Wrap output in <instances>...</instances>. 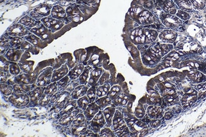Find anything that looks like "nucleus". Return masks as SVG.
<instances>
[{
	"label": "nucleus",
	"mask_w": 206,
	"mask_h": 137,
	"mask_svg": "<svg viewBox=\"0 0 206 137\" xmlns=\"http://www.w3.org/2000/svg\"><path fill=\"white\" fill-rule=\"evenodd\" d=\"M44 89H44L43 87H38L32 91L29 92L28 95L30 97L31 101L34 102V103H36V102L40 101L41 97L43 94V93Z\"/></svg>",
	"instance_id": "obj_8"
},
{
	"label": "nucleus",
	"mask_w": 206,
	"mask_h": 137,
	"mask_svg": "<svg viewBox=\"0 0 206 137\" xmlns=\"http://www.w3.org/2000/svg\"><path fill=\"white\" fill-rule=\"evenodd\" d=\"M7 79V74L5 73H3V71L1 72V84H3V82L4 83L6 82Z\"/></svg>",
	"instance_id": "obj_52"
},
{
	"label": "nucleus",
	"mask_w": 206,
	"mask_h": 137,
	"mask_svg": "<svg viewBox=\"0 0 206 137\" xmlns=\"http://www.w3.org/2000/svg\"><path fill=\"white\" fill-rule=\"evenodd\" d=\"M59 94H60V93H56L55 94H54L52 97V99H51V104H55L57 100L58 99V96H59Z\"/></svg>",
	"instance_id": "obj_51"
},
{
	"label": "nucleus",
	"mask_w": 206,
	"mask_h": 137,
	"mask_svg": "<svg viewBox=\"0 0 206 137\" xmlns=\"http://www.w3.org/2000/svg\"><path fill=\"white\" fill-rule=\"evenodd\" d=\"M52 15L53 17L62 18L65 17V13L64 11H63V9L61 7L55 6L53 7L52 9Z\"/></svg>",
	"instance_id": "obj_20"
},
{
	"label": "nucleus",
	"mask_w": 206,
	"mask_h": 137,
	"mask_svg": "<svg viewBox=\"0 0 206 137\" xmlns=\"http://www.w3.org/2000/svg\"><path fill=\"white\" fill-rule=\"evenodd\" d=\"M113 126L115 130H119L126 126V125L123 119V116L119 111H116L113 117Z\"/></svg>",
	"instance_id": "obj_7"
},
{
	"label": "nucleus",
	"mask_w": 206,
	"mask_h": 137,
	"mask_svg": "<svg viewBox=\"0 0 206 137\" xmlns=\"http://www.w3.org/2000/svg\"><path fill=\"white\" fill-rule=\"evenodd\" d=\"M50 8L49 7L46 5H42L39 7H37L35 9H34V12H37L38 14L41 15L46 16L50 14Z\"/></svg>",
	"instance_id": "obj_28"
},
{
	"label": "nucleus",
	"mask_w": 206,
	"mask_h": 137,
	"mask_svg": "<svg viewBox=\"0 0 206 137\" xmlns=\"http://www.w3.org/2000/svg\"><path fill=\"white\" fill-rule=\"evenodd\" d=\"M121 90V88L119 86H114L111 89V90L109 92V97L112 100H114L115 98L120 94Z\"/></svg>",
	"instance_id": "obj_30"
},
{
	"label": "nucleus",
	"mask_w": 206,
	"mask_h": 137,
	"mask_svg": "<svg viewBox=\"0 0 206 137\" xmlns=\"http://www.w3.org/2000/svg\"><path fill=\"white\" fill-rule=\"evenodd\" d=\"M57 82H53L52 84L46 87L45 91V94L48 95L50 97H52L57 91Z\"/></svg>",
	"instance_id": "obj_25"
},
{
	"label": "nucleus",
	"mask_w": 206,
	"mask_h": 137,
	"mask_svg": "<svg viewBox=\"0 0 206 137\" xmlns=\"http://www.w3.org/2000/svg\"><path fill=\"white\" fill-rule=\"evenodd\" d=\"M111 99L109 97V96H106V97H102L99 100H97L96 103L97 104V105L99 106L100 108L103 109L105 108L107 106H109L111 103Z\"/></svg>",
	"instance_id": "obj_21"
},
{
	"label": "nucleus",
	"mask_w": 206,
	"mask_h": 137,
	"mask_svg": "<svg viewBox=\"0 0 206 137\" xmlns=\"http://www.w3.org/2000/svg\"><path fill=\"white\" fill-rule=\"evenodd\" d=\"M105 124L104 115L102 112H99L92 119L90 126L95 131H99Z\"/></svg>",
	"instance_id": "obj_3"
},
{
	"label": "nucleus",
	"mask_w": 206,
	"mask_h": 137,
	"mask_svg": "<svg viewBox=\"0 0 206 137\" xmlns=\"http://www.w3.org/2000/svg\"><path fill=\"white\" fill-rule=\"evenodd\" d=\"M79 109H75L69 113L65 114L62 115L59 120V124L62 126H67L71 125L74 120L75 119L76 116L78 114Z\"/></svg>",
	"instance_id": "obj_5"
},
{
	"label": "nucleus",
	"mask_w": 206,
	"mask_h": 137,
	"mask_svg": "<svg viewBox=\"0 0 206 137\" xmlns=\"http://www.w3.org/2000/svg\"><path fill=\"white\" fill-rule=\"evenodd\" d=\"M41 21L47 27H51L53 25H55V24H57L58 22L57 20L51 18H49V17H46V18H43L41 20Z\"/></svg>",
	"instance_id": "obj_38"
},
{
	"label": "nucleus",
	"mask_w": 206,
	"mask_h": 137,
	"mask_svg": "<svg viewBox=\"0 0 206 137\" xmlns=\"http://www.w3.org/2000/svg\"><path fill=\"white\" fill-rule=\"evenodd\" d=\"M77 104V102L74 101H72L70 102H67L65 106H64V107H63L60 112V114L62 116L63 114L69 113V112H71L72 111H74L76 108Z\"/></svg>",
	"instance_id": "obj_17"
},
{
	"label": "nucleus",
	"mask_w": 206,
	"mask_h": 137,
	"mask_svg": "<svg viewBox=\"0 0 206 137\" xmlns=\"http://www.w3.org/2000/svg\"><path fill=\"white\" fill-rule=\"evenodd\" d=\"M87 87L85 85H78L72 92L71 95L74 99H79L87 94Z\"/></svg>",
	"instance_id": "obj_9"
},
{
	"label": "nucleus",
	"mask_w": 206,
	"mask_h": 137,
	"mask_svg": "<svg viewBox=\"0 0 206 137\" xmlns=\"http://www.w3.org/2000/svg\"><path fill=\"white\" fill-rule=\"evenodd\" d=\"M78 85H79V84H78V83H76V82H72L71 84H70L69 85H68V87H67V91H68L69 92H72L74 90V89L77 86H78Z\"/></svg>",
	"instance_id": "obj_47"
},
{
	"label": "nucleus",
	"mask_w": 206,
	"mask_h": 137,
	"mask_svg": "<svg viewBox=\"0 0 206 137\" xmlns=\"http://www.w3.org/2000/svg\"><path fill=\"white\" fill-rule=\"evenodd\" d=\"M29 95L25 94H13L12 96L10 97L8 101L15 107H21L26 106L29 104Z\"/></svg>",
	"instance_id": "obj_1"
},
{
	"label": "nucleus",
	"mask_w": 206,
	"mask_h": 137,
	"mask_svg": "<svg viewBox=\"0 0 206 137\" xmlns=\"http://www.w3.org/2000/svg\"><path fill=\"white\" fill-rule=\"evenodd\" d=\"M90 100L88 99V97H85V95L84 97H82L81 98H79V99H77V104L78 106V107H79V109H81L82 110H85L87 107L88 106V105L90 104Z\"/></svg>",
	"instance_id": "obj_23"
},
{
	"label": "nucleus",
	"mask_w": 206,
	"mask_h": 137,
	"mask_svg": "<svg viewBox=\"0 0 206 137\" xmlns=\"http://www.w3.org/2000/svg\"><path fill=\"white\" fill-rule=\"evenodd\" d=\"M147 113L151 118L158 119L163 116V110L160 107L150 106L147 109Z\"/></svg>",
	"instance_id": "obj_10"
},
{
	"label": "nucleus",
	"mask_w": 206,
	"mask_h": 137,
	"mask_svg": "<svg viewBox=\"0 0 206 137\" xmlns=\"http://www.w3.org/2000/svg\"><path fill=\"white\" fill-rule=\"evenodd\" d=\"M88 74H89V71L88 69H86L84 71L82 72L81 76H79V84L84 85L86 84L87 79L88 78Z\"/></svg>",
	"instance_id": "obj_40"
},
{
	"label": "nucleus",
	"mask_w": 206,
	"mask_h": 137,
	"mask_svg": "<svg viewBox=\"0 0 206 137\" xmlns=\"http://www.w3.org/2000/svg\"><path fill=\"white\" fill-rule=\"evenodd\" d=\"M21 68L23 71H24V72L29 73L31 70V66L29 64H25V65H24L22 66H21Z\"/></svg>",
	"instance_id": "obj_49"
},
{
	"label": "nucleus",
	"mask_w": 206,
	"mask_h": 137,
	"mask_svg": "<svg viewBox=\"0 0 206 137\" xmlns=\"http://www.w3.org/2000/svg\"><path fill=\"white\" fill-rule=\"evenodd\" d=\"M13 94H26L31 90V87L29 85H26V84H19L15 85L13 86Z\"/></svg>",
	"instance_id": "obj_15"
},
{
	"label": "nucleus",
	"mask_w": 206,
	"mask_h": 137,
	"mask_svg": "<svg viewBox=\"0 0 206 137\" xmlns=\"http://www.w3.org/2000/svg\"><path fill=\"white\" fill-rule=\"evenodd\" d=\"M160 125V121L158 120H155L152 121H151L150 123V125L152 127H153V128H156V127L159 126Z\"/></svg>",
	"instance_id": "obj_48"
},
{
	"label": "nucleus",
	"mask_w": 206,
	"mask_h": 137,
	"mask_svg": "<svg viewBox=\"0 0 206 137\" xmlns=\"http://www.w3.org/2000/svg\"><path fill=\"white\" fill-rule=\"evenodd\" d=\"M198 92H199V98L202 99L206 96V83L199 84L197 86Z\"/></svg>",
	"instance_id": "obj_34"
},
{
	"label": "nucleus",
	"mask_w": 206,
	"mask_h": 137,
	"mask_svg": "<svg viewBox=\"0 0 206 137\" xmlns=\"http://www.w3.org/2000/svg\"><path fill=\"white\" fill-rule=\"evenodd\" d=\"M10 71L13 75H18L20 73V68L15 63H13L10 66Z\"/></svg>",
	"instance_id": "obj_42"
},
{
	"label": "nucleus",
	"mask_w": 206,
	"mask_h": 137,
	"mask_svg": "<svg viewBox=\"0 0 206 137\" xmlns=\"http://www.w3.org/2000/svg\"><path fill=\"white\" fill-rule=\"evenodd\" d=\"M177 3L180 8L184 11L190 12L192 10V4L189 0H178Z\"/></svg>",
	"instance_id": "obj_26"
},
{
	"label": "nucleus",
	"mask_w": 206,
	"mask_h": 137,
	"mask_svg": "<svg viewBox=\"0 0 206 137\" xmlns=\"http://www.w3.org/2000/svg\"><path fill=\"white\" fill-rule=\"evenodd\" d=\"M26 34V29L20 25L13 26L8 31V34L12 36H22Z\"/></svg>",
	"instance_id": "obj_11"
},
{
	"label": "nucleus",
	"mask_w": 206,
	"mask_h": 137,
	"mask_svg": "<svg viewBox=\"0 0 206 137\" xmlns=\"http://www.w3.org/2000/svg\"><path fill=\"white\" fill-rule=\"evenodd\" d=\"M178 101V97L176 94L167 95L166 97L165 98V102H166V104H168V106L172 105Z\"/></svg>",
	"instance_id": "obj_35"
},
{
	"label": "nucleus",
	"mask_w": 206,
	"mask_h": 137,
	"mask_svg": "<svg viewBox=\"0 0 206 137\" xmlns=\"http://www.w3.org/2000/svg\"><path fill=\"white\" fill-rule=\"evenodd\" d=\"M129 127L131 132H132L135 136H143L146 133L147 130H148L145 123L138 120H136L133 125Z\"/></svg>",
	"instance_id": "obj_2"
},
{
	"label": "nucleus",
	"mask_w": 206,
	"mask_h": 137,
	"mask_svg": "<svg viewBox=\"0 0 206 137\" xmlns=\"http://www.w3.org/2000/svg\"><path fill=\"white\" fill-rule=\"evenodd\" d=\"M51 72H45L38 78V87H45L50 82Z\"/></svg>",
	"instance_id": "obj_13"
},
{
	"label": "nucleus",
	"mask_w": 206,
	"mask_h": 137,
	"mask_svg": "<svg viewBox=\"0 0 206 137\" xmlns=\"http://www.w3.org/2000/svg\"><path fill=\"white\" fill-rule=\"evenodd\" d=\"M68 79H69V77H68V76L64 77L63 78H62V79H60V80L58 82V90H61L64 89V88L67 87Z\"/></svg>",
	"instance_id": "obj_37"
},
{
	"label": "nucleus",
	"mask_w": 206,
	"mask_h": 137,
	"mask_svg": "<svg viewBox=\"0 0 206 137\" xmlns=\"http://www.w3.org/2000/svg\"><path fill=\"white\" fill-rule=\"evenodd\" d=\"M190 77L192 81L197 83L203 82V81L205 80V78L204 75L202 74V73H200V72H198V71L193 73L192 75H190Z\"/></svg>",
	"instance_id": "obj_29"
},
{
	"label": "nucleus",
	"mask_w": 206,
	"mask_h": 137,
	"mask_svg": "<svg viewBox=\"0 0 206 137\" xmlns=\"http://www.w3.org/2000/svg\"><path fill=\"white\" fill-rule=\"evenodd\" d=\"M101 73H102L101 69H95V70H93L91 72L89 82H88L90 85H93L95 84L96 81L99 80V78H100Z\"/></svg>",
	"instance_id": "obj_22"
},
{
	"label": "nucleus",
	"mask_w": 206,
	"mask_h": 137,
	"mask_svg": "<svg viewBox=\"0 0 206 137\" xmlns=\"http://www.w3.org/2000/svg\"><path fill=\"white\" fill-rule=\"evenodd\" d=\"M115 112V109L114 107H107V108L103 112V114L104 115L106 122L107 125L110 126L112 124V120L113 118Z\"/></svg>",
	"instance_id": "obj_16"
},
{
	"label": "nucleus",
	"mask_w": 206,
	"mask_h": 137,
	"mask_svg": "<svg viewBox=\"0 0 206 137\" xmlns=\"http://www.w3.org/2000/svg\"><path fill=\"white\" fill-rule=\"evenodd\" d=\"M13 90V88L10 85L3 84H1V91L3 95H5L7 96L10 95L12 93Z\"/></svg>",
	"instance_id": "obj_33"
},
{
	"label": "nucleus",
	"mask_w": 206,
	"mask_h": 137,
	"mask_svg": "<svg viewBox=\"0 0 206 137\" xmlns=\"http://www.w3.org/2000/svg\"><path fill=\"white\" fill-rule=\"evenodd\" d=\"M51 98H52L51 97H50L48 95H47L44 93L42 97H41L40 101H39V103H38L39 106H46L49 103V102H50Z\"/></svg>",
	"instance_id": "obj_36"
},
{
	"label": "nucleus",
	"mask_w": 206,
	"mask_h": 137,
	"mask_svg": "<svg viewBox=\"0 0 206 137\" xmlns=\"http://www.w3.org/2000/svg\"><path fill=\"white\" fill-rule=\"evenodd\" d=\"M124 95L123 94H121L119 95H117L114 99V104L117 106H121L122 100L124 99Z\"/></svg>",
	"instance_id": "obj_43"
},
{
	"label": "nucleus",
	"mask_w": 206,
	"mask_h": 137,
	"mask_svg": "<svg viewBox=\"0 0 206 137\" xmlns=\"http://www.w3.org/2000/svg\"><path fill=\"white\" fill-rule=\"evenodd\" d=\"M129 130L127 128L126 126L124 127V128L117 130H116V133L118 136H126L127 134L129 133Z\"/></svg>",
	"instance_id": "obj_41"
},
{
	"label": "nucleus",
	"mask_w": 206,
	"mask_h": 137,
	"mask_svg": "<svg viewBox=\"0 0 206 137\" xmlns=\"http://www.w3.org/2000/svg\"><path fill=\"white\" fill-rule=\"evenodd\" d=\"M86 120V117L84 114H79L76 116V117H75V119L74 120L72 124L73 125H80L82 123H84Z\"/></svg>",
	"instance_id": "obj_39"
},
{
	"label": "nucleus",
	"mask_w": 206,
	"mask_h": 137,
	"mask_svg": "<svg viewBox=\"0 0 206 137\" xmlns=\"http://www.w3.org/2000/svg\"><path fill=\"white\" fill-rule=\"evenodd\" d=\"M102 134L100 135L101 136H114V135L112 134V132L108 128H105L104 130H103L101 131Z\"/></svg>",
	"instance_id": "obj_46"
},
{
	"label": "nucleus",
	"mask_w": 206,
	"mask_h": 137,
	"mask_svg": "<svg viewBox=\"0 0 206 137\" xmlns=\"http://www.w3.org/2000/svg\"><path fill=\"white\" fill-rule=\"evenodd\" d=\"M87 124L86 123H82L80 125H73L72 127V133L74 136H81L82 133H85L87 129Z\"/></svg>",
	"instance_id": "obj_14"
},
{
	"label": "nucleus",
	"mask_w": 206,
	"mask_h": 137,
	"mask_svg": "<svg viewBox=\"0 0 206 137\" xmlns=\"http://www.w3.org/2000/svg\"><path fill=\"white\" fill-rule=\"evenodd\" d=\"M176 15H177L178 17L183 19V20H187L190 18V15L187 13H186L185 12L181 11V10L178 11L177 14H176Z\"/></svg>",
	"instance_id": "obj_44"
},
{
	"label": "nucleus",
	"mask_w": 206,
	"mask_h": 137,
	"mask_svg": "<svg viewBox=\"0 0 206 137\" xmlns=\"http://www.w3.org/2000/svg\"><path fill=\"white\" fill-rule=\"evenodd\" d=\"M160 37L164 42H173L176 37V34L171 31H164L160 34Z\"/></svg>",
	"instance_id": "obj_18"
},
{
	"label": "nucleus",
	"mask_w": 206,
	"mask_h": 137,
	"mask_svg": "<svg viewBox=\"0 0 206 137\" xmlns=\"http://www.w3.org/2000/svg\"><path fill=\"white\" fill-rule=\"evenodd\" d=\"M197 100V92L192 89L186 92L181 99V104L183 107H190Z\"/></svg>",
	"instance_id": "obj_4"
},
{
	"label": "nucleus",
	"mask_w": 206,
	"mask_h": 137,
	"mask_svg": "<svg viewBox=\"0 0 206 137\" xmlns=\"http://www.w3.org/2000/svg\"><path fill=\"white\" fill-rule=\"evenodd\" d=\"M84 70V66L82 65H79L77 66L76 68H74L69 73L68 77L71 80H75L76 78L80 76V75L82 73V71Z\"/></svg>",
	"instance_id": "obj_19"
},
{
	"label": "nucleus",
	"mask_w": 206,
	"mask_h": 137,
	"mask_svg": "<svg viewBox=\"0 0 206 137\" xmlns=\"http://www.w3.org/2000/svg\"><path fill=\"white\" fill-rule=\"evenodd\" d=\"M99 111V106L96 103H92L88 105L87 108L85 110L84 115L86 117V119L88 121L91 120L95 116Z\"/></svg>",
	"instance_id": "obj_6"
},
{
	"label": "nucleus",
	"mask_w": 206,
	"mask_h": 137,
	"mask_svg": "<svg viewBox=\"0 0 206 137\" xmlns=\"http://www.w3.org/2000/svg\"><path fill=\"white\" fill-rule=\"evenodd\" d=\"M145 115V110L143 107L138 106L136 109V116L137 117H142Z\"/></svg>",
	"instance_id": "obj_45"
},
{
	"label": "nucleus",
	"mask_w": 206,
	"mask_h": 137,
	"mask_svg": "<svg viewBox=\"0 0 206 137\" xmlns=\"http://www.w3.org/2000/svg\"><path fill=\"white\" fill-rule=\"evenodd\" d=\"M110 85L109 84H105L104 85L96 88V95L99 97L107 95L109 92Z\"/></svg>",
	"instance_id": "obj_24"
},
{
	"label": "nucleus",
	"mask_w": 206,
	"mask_h": 137,
	"mask_svg": "<svg viewBox=\"0 0 206 137\" xmlns=\"http://www.w3.org/2000/svg\"><path fill=\"white\" fill-rule=\"evenodd\" d=\"M127 101H128V97H127V96H124V99L122 100V103H121V106H124L125 104H126V103L127 102Z\"/></svg>",
	"instance_id": "obj_54"
},
{
	"label": "nucleus",
	"mask_w": 206,
	"mask_h": 137,
	"mask_svg": "<svg viewBox=\"0 0 206 137\" xmlns=\"http://www.w3.org/2000/svg\"><path fill=\"white\" fill-rule=\"evenodd\" d=\"M20 22L22 24H23V25L27 27H34L36 24V22L34 20V19L29 17H25L22 18L20 20Z\"/></svg>",
	"instance_id": "obj_31"
},
{
	"label": "nucleus",
	"mask_w": 206,
	"mask_h": 137,
	"mask_svg": "<svg viewBox=\"0 0 206 137\" xmlns=\"http://www.w3.org/2000/svg\"><path fill=\"white\" fill-rule=\"evenodd\" d=\"M87 97L89 99L91 103L94 102L96 95V89L95 87H91L90 89L87 91Z\"/></svg>",
	"instance_id": "obj_32"
},
{
	"label": "nucleus",
	"mask_w": 206,
	"mask_h": 137,
	"mask_svg": "<svg viewBox=\"0 0 206 137\" xmlns=\"http://www.w3.org/2000/svg\"><path fill=\"white\" fill-rule=\"evenodd\" d=\"M172 117H173V114H172V113H171V112H168L165 114V117H166V120H169Z\"/></svg>",
	"instance_id": "obj_53"
},
{
	"label": "nucleus",
	"mask_w": 206,
	"mask_h": 137,
	"mask_svg": "<svg viewBox=\"0 0 206 137\" xmlns=\"http://www.w3.org/2000/svg\"><path fill=\"white\" fill-rule=\"evenodd\" d=\"M22 40L21 39L19 38H15L13 39V40L12 41V44L14 45V46H17L18 44H20L22 42Z\"/></svg>",
	"instance_id": "obj_50"
},
{
	"label": "nucleus",
	"mask_w": 206,
	"mask_h": 137,
	"mask_svg": "<svg viewBox=\"0 0 206 137\" xmlns=\"http://www.w3.org/2000/svg\"><path fill=\"white\" fill-rule=\"evenodd\" d=\"M17 82L18 84H31L32 82H31V77H29L27 75H21L18 76L15 78V82Z\"/></svg>",
	"instance_id": "obj_27"
},
{
	"label": "nucleus",
	"mask_w": 206,
	"mask_h": 137,
	"mask_svg": "<svg viewBox=\"0 0 206 137\" xmlns=\"http://www.w3.org/2000/svg\"><path fill=\"white\" fill-rule=\"evenodd\" d=\"M68 73V68L66 65H63L60 69H58L56 71H54L53 77L52 78L51 82H55L60 79H62V78L64 77V76Z\"/></svg>",
	"instance_id": "obj_12"
}]
</instances>
